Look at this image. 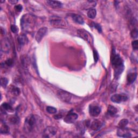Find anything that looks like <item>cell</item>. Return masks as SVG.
Wrapping results in <instances>:
<instances>
[{"mask_svg": "<svg viewBox=\"0 0 138 138\" xmlns=\"http://www.w3.org/2000/svg\"><path fill=\"white\" fill-rule=\"evenodd\" d=\"M36 22V18L30 14L24 15L21 20V25L23 30L30 32L34 29Z\"/></svg>", "mask_w": 138, "mask_h": 138, "instance_id": "obj_1", "label": "cell"}, {"mask_svg": "<svg viewBox=\"0 0 138 138\" xmlns=\"http://www.w3.org/2000/svg\"><path fill=\"white\" fill-rule=\"evenodd\" d=\"M37 118L34 115H30L26 119L24 130L27 132L31 133L34 131L37 125Z\"/></svg>", "mask_w": 138, "mask_h": 138, "instance_id": "obj_2", "label": "cell"}, {"mask_svg": "<svg viewBox=\"0 0 138 138\" xmlns=\"http://www.w3.org/2000/svg\"><path fill=\"white\" fill-rule=\"evenodd\" d=\"M112 64L113 68L115 69L116 74H117V76L122 73L123 70V61L119 55H116V54H114L113 55Z\"/></svg>", "mask_w": 138, "mask_h": 138, "instance_id": "obj_3", "label": "cell"}, {"mask_svg": "<svg viewBox=\"0 0 138 138\" xmlns=\"http://www.w3.org/2000/svg\"><path fill=\"white\" fill-rule=\"evenodd\" d=\"M50 23L51 26L55 28H62L67 26V24H66V23L65 21L63 20L60 17L57 16L51 17L50 20Z\"/></svg>", "mask_w": 138, "mask_h": 138, "instance_id": "obj_4", "label": "cell"}, {"mask_svg": "<svg viewBox=\"0 0 138 138\" xmlns=\"http://www.w3.org/2000/svg\"><path fill=\"white\" fill-rule=\"evenodd\" d=\"M57 97L62 102L69 103L71 101L72 96L68 92L63 91V90H58L57 92Z\"/></svg>", "mask_w": 138, "mask_h": 138, "instance_id": "obj_5", "label": "cell"}, {"mask_svg": "<svg viewBox=\"0 0 138 138\" xmlns=\"http://www.w3.org/2000/svg\"><path fill=\"white\" fill-rule=\"evenodd\" d=\"M77 34L80 37L82 38L84 40L87 41L89 43H91L92 42V38L91 35H90L89 32H88L86 30L84 29L78 30L77 31Z\"/></svg>", "mask_w": 138, "mask_h": 138, "instance_id": "obj_6", "label": "cell"}, {"mask_svg": "<svg viewBox=\"0 0 138 138\" xmlns=\"http://www.w3.org/2000/svg\"><path fill=\"white\" fill-rule=\"evenodd\" d=\"M111 99V101L114 103H120L123 102L127 101L128 97L125 94H116L112 96Z\"/></svg>", "mask_w": 138, "mask_h": 138, "instance_id": "obj_7", "label": "cell"}, {"mask_svg": "<svg viewBox=\"0 0 138 138\" xmlns=\"http://www.w3.org/2000/svg\"><path fill=\"white\" fill-rule=\"evenodd\" d=\"M57 133V129L52 126H49L46 127L43 133V136L44 137H51L54 136Z\"/></svg>", "mask_w": 138, "mask_h": 138, "instance_id": "obj_8", "label": "cell"}, {"mask_svg": "<svg viewBox=\"0 0 138 138\" xmlns=\"http://www.w3.org/2000/svg\"><path fill=\"white\" fill-rule=\"evenodd\" d=\"M47 32V28L46 27H42L37 31L35 39L38 43H40L43 39Z\"/></svg>", "mask_w": 138, "mask_h": 138, "instance_id": "obj_9", "label": "cell"}, {"mask_svg": "<svg viewBox=\"0 0 138 138\" xmlns=\"http://www.w3.org/2000/svg\"><path fill=\"white\" fill-rule=\"evenodd\" d=\"M78 118V115L74 113H70L64 118V121L67 123H73Z\"/></svg>", "mask_w": 138, "mask_h": 138, "instance_id": "obj_10", "label": "cell"}, {"mask_svg": "<svg viewBox=\"0 0 138 138\" xmlns=\"http://www.w3.org/2000/svg\"><path fill=\"white\" fill-rule=\"evenodd\" d=\"M1 50L3 52H6V53H8L9 50H10V43H9V41L7 39H4L1 41Z\"/></svg>", "mask_w": 138, "mask_h": 138, "instance_id": "obj_11", "label": "cell"}, {"mask_svg": "<svg viewBox=\"0 0 138 138\" xmlns=\"http://www.w3.org/2000/svg\"><path fill=\"white\" fill-rule=\"evenodd\" d=\"M101 108L97 106H91L89 109L90 115L92 117H97L101 112Z\"/></svg>", "mask_w": 138, "mask_h": 138, "instance_id": "obj_12", "label": "cell"}, {"mask_svg": "<svg viewBox=\"0 0 138 138\" xmlns=\"http://www.w3.org/2000/svg\"><path fill=\"white\" fill-rule=\"evenodd\" d=\"M103 126V123L99 120H95L92 123L90 127L93 131H97L101 129V128Z\"/></svg>", "mask_w": 138, "mask_h": 138, "instance_id": "obj_13", "label": "cell"}, {"mask_svg": "<svg viewBox=\"0 0 138 138\" xmlns=\"http://www.w3.org/2000/svg\"><path fill=\"white\" fill-rule=\"evenodd\" d=\"M47 5L50 7L55 9L59 8L62 7V3L59 1H46Z\"/></svg>", "mask_w": 138, "mask_h": 138, "instance_id": "obj_14", "label": "cell"}, {"mask_svg": "<svg viewBox=\"0 0 138 138\" xmlns=\"http://www.w3.org/2000/svg\"><path fill=\"white\" fill-rule=\"evenodd\" d=\"M137 77V73L135 72H131L127 74V82L129 84H132L134 82Z\"/></svg>", "mask_w": 138, "mask_h": 138, "instance_id": "obj_15", "label": "cell"}, {"mask_svg": "<svg viewBox=\"0 0 138 138\" xmlns=\"http://www.w3.org/2000/svg\"><path fill=\"white\" fill-rule=\"evenodd\" d=\"M18 43L21 46H23L27 43L28 42V38L25 35H21L19 36L18 39Z\"/></svg>", "mask_w": 138, "mask_h": 138, "instance_id": "obj_16", "label": "cell"}, {"mask_svg": "<svg viewBox=\"0 0 138 138\" xmlns=\"http://www.w3.org/2000/svg\"><path fill=\"white\" fill-rule=\"evenodd\" d=\"M118 135L121 137H128L131 136V134H130L129 132H127V131L123 130V128H120V130H118Z\"/></svg>", "mask_w": 138, "mask_h": 138, "instance_id": "obj_17", "label": "cell"}, {"mask_svg": "<svg viewBox=\"0 0 138 138\" xmlns=\"http://www.w3.org/2000/svg\"><path fill=\"white\" fill-rule=\"evenodd\" d=\"M72 18L75 22L80 24H83L84 23V21L83 20V18H82V16L79 15H73L72 16Z\"/></svg>", "mask_w": 138, "mask_h": 138, "instance_id": "obj_18", "label": "cell"}, {"mask_svg": "<svg viewBox=\"0 0 138 138\" xmlns=\"http://www.w3.org/2000/svg\"><path fill=\"white\" fill-rule=\"evenodd\" d=\"M1 108L2 109H3L4 111H7L10 112H12L14 111L13 108L10 105L6 103H4L2 104L1 105Z\"/></svg>", "mask_w": 138, "mask_h": 138, "instance_id": "obj_19", "label": "cell"}, {"mask_svg": "<svg viewBox=\"0 0 138 138\" xmlns=\"http://www.w3.org/2000/svg\"><path fill=\"white\" fill-rule=\"evenodd\" d=\"M108 114L111 116H115L116 114L117 113V109L113 106L109 105L107 109Z\"/></svg>", "mask_w": 138, "mask_h": 138, "instance_id": "obj_20", "label": "cell"}, {"mask_svg": "<svg viewBox=\"0 0 138 138\" xmlns=\"http://www.w3.org/2000/svg\"><path fill=\"white\" fill-rule=\"evenodd\" d=\"M9 121L10 122L11 124H18L19 122H20V119H19V118L17 116H12L9 118Z\"/></svg>", "mask_w": 138, "mask_h": 138, "instance_id": "obj_21", "label": "cell"}, {"mask_svg": "<svg viewBox=\"0 0 138 138\" xmlns=\"http://www.w3.org/2000/svg\"><path fill=\"white\" fill-rule=\"evenodd\" d=\"M97 15V10L95 9H91L87 12V16L89 18L93 19Z\"/></svg>", "mask_w": 138, "mask_h": 138, "instance_id": "obj_22", "label": "cell"}, {"mask_svg": "<svg viewBox=\"0 0 138 138\" xmlns=\"http://www.w3.org/2000/svg\"><path fill=\"white\" fill-rule=\"evenodd\" d=\"M9 132V127L5 123H3L1 125V133L6 134Z\"/></svg>", "mask_w": 138, "mask_h": 138, "instance_id": "obj_23", "label": "cell"}, {"mask_svg": "<svg viewBox=\"0 0 138 138\" xmlns=\"http://www.w3.org/2000/svg\"><path fill=\"white\" fill-rule=\"evenodd\" d=\"M128 120L126 119H123L121 120L120 122L118 123V126L120 127V128H124L128 124Z\"/></svg>", "mask_w": 138, "mask_h": 138, "instance_id": "obj_24", "label": "cell"}, {"mask_svg": "<svg viewBox=\"0 0 138 138\" xmlns=\"http://www.w3.org/2000/svg\"><path fill=\"white\" fill-rule=\"evenodd\" d=\"M11 92L15 96H18L20 93V90L17 87H12L11 89Z\"/></svg>", "mask_w": 138, "mask_h": 138, "instance_id": "obj_25", "label": "cell"}, {"mask_svg": "<svg viewBox=\"0 0 138 138\" xmlns=\"http://www.w3.org/2000/svg\"><path fill=\"white\" fill-rule=\"evenodd\" d=\"M46 111L50 114H55L57 112V109L54 107L48 106L46 107Z\"/></svg>", "mask_w": 138, "mask_h": 138, "instance_id": "obj_26", "label": "cell"}, {"mask_svg": "<svg viewBox=\"0 0 138 138\" xmlns=\"http://www.w3.org/2000/svg\"><path fill=\"white\" fill-rule=\"evenodd\" d=\"M8 79L7 78H1V86L5 88L7 86V85L8 84Z\"/></svg>", "mask_w": 138, "mask_h": 138, "instance_id": "obj_27", "label": "cell"}, {"mask_svg": "<svg viewBox=\"0 0 138 138\" xmlns=\"http://www.w3.org/2000/svg\"><path fill=\"white\" fill-rule=\"evenodd\" d=\"M137 35H138V32H137V30L136 29H135L131 33V37L133 38V39H137Z\"/></svg>", "mask_w": 138, "mask_h": 138, "instance_id": "obj_28", "label": "cell"}, {"mask_svg": "<svg viewBox=\"0 0 138 138\" xmlns=\"http://www.w3.org/2000/svg\"><path fill=\"white\" fill-rule=\"evenodd\" d=\"M10 29H11V31L13 33H15V34H16V33H17L18 31V27L15 25H11V27H10Z\"/></svg>", "mask_w": 138, "mask_h": 138, "instance_id": "obj_29", "label": "cell"}, {"mask_svg": "<svg viewBox=\"0 0 138 138\" xmlns=\"http://www.w3.org/2000/svg\"><path fill=\"white\" fill-rule=\"evenodd\" d=\"M132 47L133 48L134 50H136L137 49V47H138V42L137 40H135V41H134L132 42Z\"/></svg>", "mask_w": 138, "mask_h": 138, "instance_id": "obj_30", "label": "cell"}, {"mask_svg": "<svg viewBox=\"0 0 138 138\" xmlns=\"http://www.w3.org/2000/svg\"><path fill=\"white\" fill-rule=\"evenodd\" d=\"M94 28H96V29L98 30V31L100 33H101L102 32V28L101 27V26H100L99 24L98 23H94Z\"/></svg>", "mask_w": 138, "mask_h": 138, "instance_id": "obj_31", "label": "cell"}, {"mask_svg": "<svg viewBox=\"0 0 138 138\" xmlns=\"http://www.w3.org/2000/svg\"><path fill=\"white\" fill-rule=\"evenodd\" d=\"M93 56H94V59L95 62H97L99 59V55H98V52L96 50L93 51Z\"/></svg>", "mask_w": 138, "mask_h": 138, "instance_id": "obj_32", "label": "cell"}, {"mask_svg": "<svg viewBox=\"0 0 138 138\" xmlns=\"http://www.w3.org/2000/svg\"><path fill=\"white\" fill-rule=\"evenodd\" d=\"M5 63L8 66H11L13 64V61L11 59H8L5 61Z\"/></svg>", "mask_w": 138, "mask_h": 138, "instance_id": "obj_33", "label": "cell"}, {"mask_svg": "<svg viewBox=\"0 0 138 138\" xmlns=\"http://www.w3.org/2000/svg\"><path fill=\"white\" fill-rule=\"evenodd\" d=\"M22 8H23L22 6L21 5H20V4H19V5L16 6L15 7V10L17 12H21L22 10Z\"/></svg>", "mask_w": 138, "mask_h": 138, "instance_id": "obj_34", "label": "cell"}, {"mask_svg": "<svg viewBox=\"0 0 138 138\" xmlns=\"http://www.w3.org/2000/svg\"><path fill=\"white\" fill-rule=\"evenodd\" d=\"M62 117H63V115L60 113L57 114V115H56L54 116V118L55 119H59L62 118Z\"/></svg>", "mask_w": 138, "mask_h": 138, "instance_id": "obj_35", "label": "cell"}, {"mask_svg": "<svg viewBox=\"0 0 138 138\" xmlns=\"http://www.w3.org/2000/svg\"><path fill=\"white\" fill-rule=\"evenodd\" d=\"M9 2H10V3H12V4H15V3H16L18 1H9Z\"/></svg>", "mask_w": 138, "mask_h": 138, "instance_id": "obj_36", "label": "cell"}]
</instances>
